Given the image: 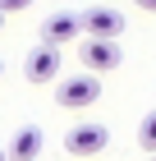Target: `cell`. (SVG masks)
I'll use <instances>...</instances> for the list:
<instances>
[{"label":"cell","instance_id":"cell-6","mask_svg":"<svg viewBox=\"0 0 156 161\" xmlns=\"http://www.w3.org/2000/svg\"><path fill=\"white\" fill-rule=\"evenodd\" d=\"M78 32H83L78 14H51L46 23H41V42H46V46H55V51H64Z\"/></svg>","mask_w":156,"mask_h":161},{"label":"cell","instance_id":"cell-8","mask_svg":"<svg viewBox=\"0 0 156 161\" xmlns=\"http://www.w3.org/2000/svg\"><path fill=\"white\" fill-rule=\"evenodd\" d=\"M138 143H143V152H156V111L138 124Z\"/></svg>","mask_w":156,"mask_h":161},{"label":"cell","instance_id":"cell-7","mask_svg":"<svg viewBox=\"0 0 156 161\" xmlns=\"http://www.w3.org/2000/svg\"><path fill=\"white\" fill-rule=\"evenodd\" d=\"M37 152H41V129H19L14 134V143H9V152L5 157H14V161H37Z\"/></svg>","mask_w":156,"mask_h":161},{"label":"cell","instance_id":"cell-12","mask_svg":"<svg viewBox=\"0 0 156 161\" xmlns=\"http://www.w3.org/2000/svg\"><path fill=\"white\" fill-rule=\"evenodd\" d=\"M0 161H5V152H0Z\"/></svg>","mask_w":156,"mask_h":161},{"label":"cell","instance_id":"cell-5","mask_svg":"<svg viewBox=\"0 0 156 161\" xmlns=\"http://www.w3.org/2000/svg\"><path fill=\"white\" fill-rule=\"evenodd\" d=\"M23 74H28V83H55V78H60V51L46 46V42L32 46V51H28Z\"/></svg>","mask_w":156,"mask_h":161},{"label":"cell","instance_id":"cell-9","mask_svg":"<svg viewBox=\"0 0 156 161\" xmlns=\"http://www.w3.org/2000/svg\"><path fill=\"white\" fill-rule=\"evenodd\" d=\"M32 9V0H0V14H23Z\"/></svg>","mask_w":156,"mask_h":161},{"label":"cell","instance_id":"cell-13","mask_svg":"<svg viewBox=\"0 0 156 161\" xmlns=\"http://www.w3.org/2000/svg\"><path fill=\"white\" fill-rule=\"evenodd\" d=\"M152 161H156V157H152Z\"/></svg>","mask_w":156,"mask_h":161},{"label":"cell","instance_id":"cell-3","mask_svg":"<svg viewBox=\"0 0 156 161\" xmlns=\"http://www.w3.org/2000/svg\"><path fill=\"white\" fill-rule=\"evenodd\" d=\"M78 60L87 64V74H110V69H120V46L115 37H87L78 46Z\"/></svg>","mask_w":156,"mask_h":161},{"label":"cell","instance_id":"cell-11","mask_svg":"<svg viewBox=\"0 0 156 161\" xmlns=\"http://www.w3.org/2000/svg\"><path fill=\"white\" fill-rule=\"evenodd\" d=\"M0 23H5V14H0Z\"/></svg>","mask_w":156,"mask_h":161},{"label":"cell","instance_id":"cell-10","mask_svg":"<svg viewBox=\"0 0 156 161\" xmlns=\"http://www.w3.org/2000/svg\"><path fill=\"white\" fill-rule=\"evenodd\" d=\"M138 9H147V14H156V0H133Z\"/></svg>","mask_w":156,"mask_h":161},{"label":"cell","instance_id":"cell-4","mask_svg":"<svg viewBox=\"0 0 156 161\" xmlns=\"http://www.w3.org/2000/svg\"><path fill=\"white\" fill-rule=\"evenodd\" d=\"M78 23H83L87 37H120L124 32V14L110 9V5H92V9L78 14Z\"/></svg>","mask_w":156,"mask_h":161},{"label":"cell","instance_id":"cell-1","mask_svg":"<svg viewBox=\"0 0 156 161\" xmlns=\"http://www.w3.org/2000/svg\"><path fill=\"white\" fill-rule=\"evenodd\" d=\"M101 97V78L96 74H69V78H55V101L64 111H83V106H96Z\"/></svg>","mask_w":156,"mask_h":161},{"label":"cell","instance_id":"cell-2","mask_svg":"<svg viewBox=\"0 0 156 161\" xmlns=\"http://www.w3.org/2000/svg\"><path fill=\"white\" fill-rule=\"evenodd\" d=\"M106 143H110V129L96 124V120H83V124H73L69 134H64V152L69 157H96Z\"/></svg>","mask_w":156,"mask_h":161}]
</instances>
